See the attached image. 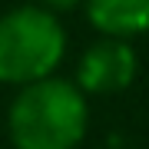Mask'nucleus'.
Here are the masks:
<instances>
[{
  "label": "nucleus",
  "instance_id": "39448f33",
  "mask_svg": "<svg viewBox=\"0 0 149 149\" xmlns=\"http://www.w3.org/2000/svg\"><path fill=\"white\" fill-rule=\"evenodd\" d=\"M83 0H40V7H47L50 13H66L73 10V7H80Z\"/></svg>",
  "mask_w": 149,
  "mask_h": 149
},
{
  "label": "nucleus",
  "instance_id": "7ed1b4c3",
  "mask_svg": "<svg viewBox=\"0 0 149 149\" xmlns=\"http://www.w3.org/2000/svg\"><path fill=\"white\" fill-rule=\"evenodd\" d=\"M136 80V50L129 40L119 37H100L86 47V53L76 63V86L83 93H123Z\"/></svg>",
  "mask_w": 149,
  "mask_h": 149
},
{
  "label": "nucleus",
  "instance_id": "20e7f679",
  "mask_svg": "<svg viewBox=\"0 0 149 149\" xmlns=\"http://www.w3.org/2000/svg\"><path fill=\"white\" fill-rule=\"evenodd\" d=\"M83 7L103 37L133 40L149 30V0H83Z\"/></svg>",
  "mask_w": 149,
  "mask_h": 149
},
{
  "label": "nucleus",
  "instance_id": "f03ea898",
  "mask_svg": "<svg viewBox=\"0 0 149 149\" xmlns=\"http://www.w3.org/2000/svg\"><path fill=\"white\" fill-rule=\"evenodd\" d=\"M66 53V33L56 13L23 3L0 13V83L27 86L53 76Z\"/></svg>",
  "mask_w": 149,
  "mask_h": 149
},
{
  "label": "nucleus",
  "instance_id": "f257e3e1",
  "mask_svg": "<svg viewBox=\"0 0 149 149\" xmlns=\"http://www.w3.org/2000/svg\"><path fill=\"white\" fill-rule=\"evenodd\" d=\"M90 126L86 93L60 76L17 86L7 113L13 149H76Z\"/></svg>",
  "mask_w": 149,
  "mask_h": 149
}]
</instances>
